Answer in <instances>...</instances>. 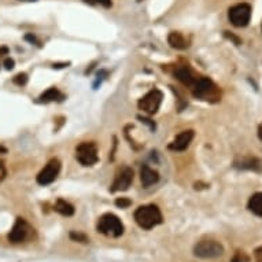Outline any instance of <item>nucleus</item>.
<instances>
[{
    "mask_svg": "<svg viewBox=\"0 0 262 262\" xmlns=\"http://www.w3.org/2000/svg\"><path fill=\"white\" fill-rule=\"evenodd\" d=\"M3 154H7V148H6V147L0 146V155H3Z\"/></svg>",
    "mask_w": 262,
    "mask_h": 262,
    "instance_id": "31",
    "label": "nucleus"
},
{
    "mask_svg": "<svg viewBox=\"0 0 262 262\" xmlns=\"http://www.w3.org/2000/svg\"><path fill=\"white\" fill-rule=\"evenodd\" d=\"M25 1H35V0H25Z\"/></svg>",
    "mask_w": 262,
    "mask_h": 262,
    "instance_id": "33",
    "label": "nucleus"
},
{
    "mask_svg": "<svg viewBox=\"0 0 262 262\" xmlns=\"http://www.w3.org/2000/svg\"><path fill=\"white\" fill-rule=\"evenodd\" d=\"M70 239L74 240V242H80V243H88V242H89L84 233H81V232H76V231L70 232Z\"/></svg>",
    "mask_w": 262,
    "mask_h": 262,
    "instance_id": "19",
    "label": "nucleus"
},
{
    "mask_svg": "<svg viewBox=\"0 0 262 262\" xmlns=\"http://www.w3.org/2000/svg\"><path fill=\"white\" fill-rule=\"evenodd\" d=\"M193 136H195V132H193L192 129L181 132L180 135L176 136V139L170 143L169 150H172V151H184V150H187V148L190 147Z\"/></svg>",
    "mask_w": 262,
    "mask_h": 262,
    "instance_id": "11",
    "label": "nucleus"
},
{
    "mask_svg": "<svg viewBox=\"0 0 262 262\" xmlns=\"http://www.w3.org/2000/svg\"><path fill=\"white\" fill-rule=\"evenodd\" d=\"M7 176V170H6V166H4V163L3 162H0V183L6 178Z\"/></svg>",
    "mask_w": 262,
    "mask_h": 262,
    "instance_id": "26",
    "label": "nucleus"
},
{
    "mask_svg": "<svg viewBox=\"0 0 262 262\" xmlns=\"http://www.w3.org/2000/svg\"><path fill=\"white\" fill-rule=\"evenodd\" d=\"M140 180H141V184L144 188H148L151 185H154L158 180H159V175L158 172L154 169H151L150 166L143 165L141 169H140Z\"/></svg>",
    "mask_w": 262,
    "mask_h": 262,
    "instance_id": "14",
    "label": "nucleus"
},
{
    "mask_svg": "<svg viewBox=\"0 0 262 262\" xmlns=\"http://www.w3.org/2000/svg\"><path fill=\"white\" fill-rule=\"evenodd\" d=\"M135 220L143 229H151L163 221V217L158 206L146 205V206L138 208V210L135 211Z\"/></svg>",
    "mask_w": 262,
    "mask_h": 262,
    "instance_id": "2",
    "label": "nucleus"
},
{
    "mask_svg": "<svg viewBox=\"0 0 262 262\" xmlns=\"http://www.w3.org/2000/svg\"><path fill=\"white\" fill-rule=\"evenodd\" d=\"M138 1H141V0H138Z\"/></svg>",
    "mask_w": 262,
    "mask_h": 262,
    "instance_id": "34",
    "label": "nucleus"
},
{
    "mask_svg": "<svg viewBox=\"0 0 262 262\" xmlns=\"http://www.w3.org/2000/svg\"><path fill=\"white\" fill-rule=\"evenodd\" d=\"M88 4H101L103 7H111V0H84Z\"/></svg>",
    "mask_w": 262,
    "mask_h": 262,
    "instance_id": "23",
    "label": "nucleus"
},
{
    "mask_svg": "<svg viewBox=\"0 0 262 262\" xmlns=\"http://www.w3.org/2000/svg\"><path fill=\"white\" fill-rule=\"evenodd\" d=\"M163 95L159 89H151L139 101V108L147 114H155L161 107Z\"/></svg>",
    "mask_w": 262,
    "mask_h": 262,
    "instance_id": "8",
    "label": "nucleus"
},
{
    "mask_svg": "<svg viewBox=\"0 0 262 262\" xmlns=\"http://www.w3.org/2000/svg\"><path fill=\"white\" fill-rule=\"evenodd\" d=\"M68 65H69V63H56V65H54L52 68H56V69H59V68H65V66L68 68Z\"/></svg>",
    "mask_w": 262,
    "mask_h": 262,
    "instance_id": "29",
    "label": "nucleus"
},
{
    "mask_svg": "<svg viewBox=\"0 0 262 262\" xmlns=\"http://www.w3.org/2000/svg\"><path fill=\"white\" fill-rule=\"evenodd\" d=\"M258 138H260V140H262V122L258 126Z\"/></svg>",
    "mask_w": 262,
    "mask_h": 262,
    "instance_id": "30",
    "label": "nucleus"
},
{
    "mask_svg": "<svg viewBox=\"0 0 262 262\" xmlns=\"http://www.w3.org/2000/svg\"><path fill=\"white\" fill-rule=\"evenodd\" d=\"M132 181H133V170L128 166H125L118 172L116 176V180L111 185L110 191L111 192H120V191H126L131 187Z\"/></svg>",
    "mask_w": 262,
    "mask_h": 262,
    "instance_id": "10",
    "label": "nucleus"
},
{
    "mask_svg": "<svg viewBox=\"0 0 262 262\" xmlns=\"http://www.w3.org/2000/svg\"><path fill=\"white\" fill-rule=\"evenodd\" d=\"M247 208H248V210H250L253 214L262 217V192L254 193V195L250 198Z\"/></svg>",
    "mask_w": 262,
    "mask_h": 262,
    "instance_id": "17",
    "label": "nucleus"
},
{
    "mask_svg": "<svg viewBox=\"0 0 262 262\" xmlns=\"http://www.w3.org/2000/svg\"><path fill=\"white\" fill-rule=\"evenodd\" d=\"M191 89H192V95L196 99L209 102V103H217L221 101V89L209 77L196 78Z\"/></svg>",
    "mask_w": 262,
    "mask_h": 262,
    "instance_id": "1",
    "label": "nucleus"
},
{
    "mask_svg": "<svg viewBox=\"0 0 262 262\" xmlns=\"http://www.w3.org/2000/svg\"><path fill=\"white\" fill-rule=\"evenodd\" d=\"M55 211H58L62 216L70 217L74 214L76 210H74V206L69 202H66L65 199H58L55 203Z\"/></svg>",
    "mask_w": 262,
    "mask_h": 262,
    "instance_id": "18",
    "label": "nucleus"
},
{
    "mask_svg": "<svg viewBox=\"0 0 262 262\" xmlns=\"http://www.w3.org/2000/svg\"><path fill=\"white\" fill-rule=\"evenodd\" d=\"M224 36H225L227 39L231 40V41H233V43H235L236 46H239L240 43H242V41H240V39H239V37H238V36H235V35H232V33H229V32H224Z\"/></svg>",
    "mask_w": 262,
    "mask_h": 262,
    "instance_id": "24",
    "label": "nucleus"
},
{
    "mask_svg": "<svg viewBox=\"0 0 262 262\" xmlns=\"http://www.w3.org/2000/svg\"><path fill=\"white\" fill-rule=\"evenodd\" d=\"M193 254L202 260H214L224 254V246L217 240H201L193 247Z\"/></svg>",
    "mask_w": 262,
    "mask_h": 262,
    "instance_id": "4",
    "label": "nucleus"
},
{
    "mask_svg": "<svg viewBox=\"0 0 262 262\" xmlns=\"http://www.w3.org/2000/svg\"><path fill=\"white\" fill-rule=\"evenodd\" d=\"M228 18L233 26L245 28L251 19V6L247 3H240V4L233 6L228 11Z\"/></svg>",
    "mask_w": 262,
    "mask_h": 262,
    "instance_id": "6",
    "label": "nucleus"
},
{
    "mask_svg": "<svg viewBox=\"0 0 262 262\" xmlns=\"http://www.w3.org/2000/svg\"><path fill=\"white\" fill-rule=\"evenodd\" d=\"M116 205L121 209H128L132 205V201L128 198H118L116 201Z\"/></svg>",
    "mask_w": 262,
    "mask_h": 262,
    "instance_id": "22",
    "label": "nucleus"
},
{
    "mask_svg": "<svg viewBox=\"0 0 262 262\" xmlns=\"http://www.w3.org/2000/svg\"><path fill=\"white\" fill-rule=\"evenodd\" d=\"M59 172H61V162H59V159L54 158L48 162L37 175V183L40 185H48L54 183L58 177V175H59Z\"/></svg>",
    "mask_w": 262,
    "mask_h": 262,
    "instance_id": "9",
    "label": "nucleus"
},
{
    "mask_svg": "<svg viewBox=\"0 0 262 262\" xmlns=\"http://www.w3.org/2000/svg\"><path fill=\"white\" fill-rule=\"evenodd\" d=\"M32 235H33V229L31 228V225L23 218H17L13 229L8 233V240L14 245H18V243H23V242L31 239Z\"/></svg>",
    "mask_w": 262,
    "mask_h": 262,
    "instance_id": "7",
    "label": "nucleus"
},
{
    "mask_svg": "<svg viewBox=\"0 0 262 262\" xmlns=\"http://www.w3.org/2000/svg\"><path fill=\"white\" fill-rule=\"evenodd\" d=\"M65 99V96H63V93L58 89V88H50V89H47L46 92H43L39 96V99L37 102L39 103H50V102H62Z\"/></svg>",
    "mask_w": 262,
    "mask_h": 262,
    "instance_id": "15",
    "label": "nucleus"
},
{
    "mask_svg": "<svg viewBox=\"0 0 262 262\" xmlns=\"http://www.w3.org/2000/svg\"><path fill=\"white\" fill-rule=\"evenodd\" d=\"M233 166L236 169L242 170H253V172H261L262 162L255 157H242L233 162Z\"/></svg>",
    "mask_w": 262,
    "mask_h": 262,
    "instance_id": "12",
    "label": "nucleus"
},
{
    "mask_svg": "<svg viewBox=\"0 0 262 262\" xmlns=\"http://www.w3.org/2000/svg\"><path fill=\"white\" fill-rule=\"evenodd\" d=\"M13 83L16 85H19V87L26 85V83H28V74H26V73H19V74H17L16 77L13 78Z\"/></svg>",
    "mask_w": 262,
    "mask_h": 262,
    "instance_id": "20",
    "label": "nucleus"
},
{
    "mask_svg": "<svg viewBox=\"0 0 262 262\" xmlns=\"http://www.w3.org/2000/svg\"><path fill=\"white\" fill-rule=\"evenodd\" d=\"M254 260L255 262H262V246L258 247V248H255Z\"/></svg>",
    "mask_w": 262,
    "mask_h": 262,
    "instance_id": "27",
    "label": "nucleus"
},
{
    "mask_svg": "<svg viewBox=\"0 0 262 262\" xmlns=\"http://www.w3.org/2000/svg\"><path fill=\"white\" fill-rule=\"evenodd\" d=\"M76 158L83 166H92L99 161L98 148L92 141H83L76 148Z\"/></svg>",
    "mask_w": 262,
    "mask_h": 262,
    "instance_id": "5",
    "label": "nucleus"
},
{
    "mask_svg": "<svg viewBox=\"0 0 262 262\" xmlns=\"http://www.w3.org/2000/svg\"><path fill=\"white\" fill-rule=\"evenodd\" d=\"M8 48L7 47H0V55H7Z\"/></svg>",
    "mask_w": 262,
    "mask_h": 262,
    "instance_id": "28",
    "label": "nucleus"
},
{
    "mask_svg": "<svg viewBox=\"0 0 262 262\" xmlns=\"http://www.w3.org/2000/svg\"><path fill=\"white\" fill-rule=\"evenodd\" d=\"M231 262H251L250 261V257L247 254H245L243 251H238L236 254L233 255Z\"/></svg>",
    "mask_w": 262,
    "mask_h": 262,
    "instance_id": "21",
    "label": "nucleus"
},
{
    "mask_svg": "<svg viewBox=\"0 0 262 262\" xmlns=\"http://www.w3.org/2000/svg\"><path fill=\"white\" fill-rule=\"evenodd\" d=\"M168 43L175 50H185V48H188V46H190L188 40L185 39L180 32H172L169 35V37H168Z\"/></svg>",
    "mask_w": 262,
    "mask_h": 262,
    "instance_id": "16",
    "label": "nucleus"
},
{
    "mask_svg": "<svg viewBox=\"0 0 262 262\" xmlns=\"http://www.w3.org/2000/svg\"><path fill=\"white\" fill-rule=\"evenodd\" d=\"M140 120H141V121H144V122H148V121H150V120H147V118H141V117H140ZM150 125H151V128H153V129H155L154 123H150Z\"/></svg>",
    "mask_w": 262,
    "mask_h": 262,
    "instance_id": "32",
    "label": "nucleus"
},
{
    "mask_svg": "<svg viewBox=\"0 0 262 262\" xmlns=\"http://www.w3.org/2000/svg\"><path fill=\"white\" fill-rule=\"evenodd\" d=\"M175 76H176V78H177L180 83H183V84L190 87V88L195 84V81L198 78V76L193 73V70L190 66H187V65L178 66L176 71H175Z\"/></svg>",
    "mask_w": 262,
    "mask_h": 262,
    "instance_id": "13",
    "label": "nucleus"
},
{
    "mask_svg": "<svg viewBox=\"0 0 262 262\" xmlns=\"http://www.w3.org/2000/svg\"><path fill=\"white\" fill-rule=\"evenodd\" d=\"M98 231L111 238H120L123 233V224L121 220L113 214V213H106L99 218L98 221Z\"/></svg>",
    "mask_w": 262,
    "mask_h": 262,
    "instance_id": "3",
    "label": "nucleus"
},
{
    "mask_svg": "<svg viewBox=\"0 0 262 262\" xmlns=\"http://www.w3.org/2000/svg\"><path fill=\"white\" fill-rule=\"evenodd\" d=\"M14 65H16V62H14V59H11V58H6L4 62H3V66L7 70L14 69Z\"/></svg>",
    "mask_w": 262,
    "mask_h": 262,
    "instance_id": "25",
    "label": "nucleus"
}]
</instances>
